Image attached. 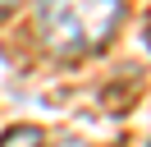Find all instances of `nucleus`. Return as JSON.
Masks as SVG:
<instances>
[{
  "mask_svg": "<svg viewBox=\"0 0 151 147\" xmlns=\"http://www.w3.org/2000/svg\"><path fill=\"white\" fill-rule=\"evenodd\" d=\"M0 147H46V133L37 124H19V129H9L0 138Z\"/></svg>",
  "mask_w": 151,
  "mask_h": 147,
  "instance_id": "obj_2",
  "label": "nucleus"
},
{
  "mask_svg": "<svg viewBox=\"0 0 151 147\" xmlns=\"http://www.w3.org/2000/svg\"><path fill=\"white\" fill-rule=\"evenodd\" d=\"M14 5H19V0H0V18L9 14V9H14Z\"/></svg>",
  "mask_w": 151,
  "mask_h": 147,
  "instance_id": "obj_3",
  "label": "nucleus"
},
{
  "mask_svg": "<svg viewBox=\"0 0 151 147\" xmlns=\"http://www.w3.org/2000/svg\"><path fill=\"white\" fill-rule=\"evenodd\" d=\"M124 0H41L37 28L55 55H87L114 37Z\"/></svg>",
  "mask_w": 151,
  "mask_h": 147,
  "instance_id": "obj_1",
  "label": "nucleus"
}]
</instances>
